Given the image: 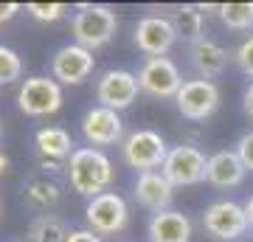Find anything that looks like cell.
Masks as SVG:
<instances>
[{"mask_svg": "<svg viewBox=\"0 0 253 242\" xmlns=\"http://www.w3.org/2000/svg\"><path fill=\"white\" fill-rule=\"evenodd\" d=\"M34 141H37V149L45 155V158H54V161L76 152V149H71L73 146L71 135L65 133V130H59V127H45V130H40V133L34 135Z\"/></svg>", "mask_w": 253, "mask_h": 242, "instance_id": "18", "label": "cell"}, {"mask_svg": "<svg viewBox=\"0 0 253 242\" xmlns=\"http://www.w3.org/2000/svg\"><path fill=\"white\" fill-rule=\"evenodd\" d=\"M245 166L239 161V155L231 152V149H222V152H214L208 158V178L214 186L219 189H231V186H239L245 178Z\"/></svg>", "mask_w": 253, "mask_h": 242, "instance_id": "16", "label": "cell"}, {"mask_svg": "<svg viewBox=\"0 0 253 242\" xmlns=\"http://www.w3.org/2000/svg\"><path fill=\"white\" fill-rule=\"evenodd\" d=\"M82 135L90 144H96V146H107V144L121 141L124 124H121L116 110L99 104V107H90L84 113V118H82Z\"/></svg>", "mask_w": 253, "mask_h": 242, "instance_id": "13", "label": "cell"}, {"mask_svg": "<svg viewBox=\"0 0 253 242\" xmlns=\"http://www.w3.org/2000/svg\"><path fill=\"white\" fill-rule=\"evenodd\" d=\"M23 194H26V203L31 208H51L56 206V200H59V186H56L51 178L45 175H40V178H31L23 189Z\"/></svg>", "mask_w": 253, "mask_h": 242, "instance_id": "19", "label": "cell"}, {"mask_svg": "<svg viewBox=\"0 0 253 242\" xmlns=\"http://www.w3.org/2000/svg\"><path fill=\"white\" fill-rule=\"evenodd\" d=\"M177 34H174V26L169 17H144L138 20L135 26V45L152 56H163L169 48L174 45Z\"/></svg>", "mask_w": 253, "mask_h": 242, "instance_id": "12", "label": "cell"}, {"mask_svg": "<svg viewBox=\"0 0 253 242\" xmlns=\"http://www.w3.org/2000/svg\"><path fill=\"white\" fill-rule=\"evenodd\" d=\"M138 90V76L129 71H107L104 76L99 79L96 85V99L101 101V107H110V110H124L135 101Z\"/></svg>", "mask_w": 253, "mask_h": 242, "instance_id": "10", "label": "cell"}, {"mask_svg": "<svg viewBox=\"0 0 253 242\" xmlns=\"http://www.w3.org/2000/svg\"><path fill=\"white\" fill-rule=\"evenodd\" d=\"M68 180L76 194L84 197H99L107 192V186L113 183V163L104 152L93 149V146H82L71 155L68 163Z\"/></svg>", "mask_w": 253, "mask_h": 242, "instance_id": "1", "label": "cell"}, {"mask_svg": "<svg viewBox=\"0 0 253 242\" xmlns=\"http://www.w3.org/2000/svg\"><path fill=\"white\" fill-rule=\"evenodd\" d=\"M121 152H124L126 166H132V169H138L144 175V172H155L158 166L163 169L169 149H166V141L155 130H135L124 141Z\"/></svg>", "mask_w": 253, "mask_h": 242, "instance_id": "3", "label": "cell"}, {"mask_svg": "<svg viewBox=\"0 0 253 242\" xmlns=\"http://www.w3.org/2000/svg\"><path fill=\"white\" fill-rule=\"evenodd\" d=\"M87 225L96 234H118L126 225V203L116 192H104L99 197H93L84 208Z\"/></svg>", "mask_w": 253, "mask_h": 242, "instance_id": "9", "label": "cell"}, {"mask_svg": "<svg viewBox=\"0 0 253 242\" xmlns=\"http://www.w3.org/2000/svg\"><path fill=\"white\" fill-rule=\"evenodd\" d=\"M138 85L144 93H149L155 99H169V96L180 93L183 79L177 65L169 56H152V59H146L141 73H138Z\"/></svg>", "mask_w": 253, "mask_h": 242, "instance_id": "8", "label": "cell"}, {"mask_svg": "<svg viewBox=\"0 0 253 242\" xmlns=\"http://www.w3.org/2000/svg\"><path fill=\"white\" fill-rule=\"evenodd\" d=\"M20 11V3H0V23H9Z\"/></svg>", "mask_w": 253, "mask_h": 242, "instance_id": "28", "label": "cell"}, {"mask_svg": "<svg viewBox=\"0 0 253 242\" xmlns=\"http://www.w3.org/2000/svg\"><path fill=\"white\" fill-rule=\"evenodd\" d=\"M6 166H9V158L0 152V178H3V172H6Z\"/></svg>", "mask_w": 253, "mask_h": 242, "instance_id": "31", "label": "cell"}, {"mask_svg": "<svg viewBox=\"0 0 253 242\" xmlns=\"http://www.w3.org/2000/svg\"><path fill=\"white\" fill-rule=\"evenodd\" d=\"M51 71H54V79L62 82V85H82L93 73V51L76 43L65 45L54 54Z\"/></svg>", "mask_w": 253, "mask_h": 242, "instance_id": "11", "label": "cell"}, {"mask_svg": "<svg viewBox=\"0 0 253 242\" xmlns=\"http://www.w3.org/2000/svg\"><path fill=\"white\" fill-rule=\"evenodd\" d=\"M68 228L59 217L54 214H42L37 217L31 228H28V242H65L68 240Z\"/></svg>", "mask_w": 253, "mask_h": 242, "instance_id": "21", "label": "cell"}, {"mask_svg": "<svg viewBox=\"0 0 253 242\" xmlns=\"http://www.w3.org/2000/svg\"><path fill=\"white\" fill-rule=\"evenodd\" d=\"M174 101H177V110L183 118L203 121V118L214 116V110L219 107V88L211 79H189L183 82Z\"/></svg>", "mask_w": 253, "mask_h": 242, "instance_id": "7", "label": "cell"}, {"mask_svg": "<svg viewBox=\"0 0 253 242\" xmlns=\"http://www.w3.org/2000/svg\"><path fill=\"white\" fill-rule=\"evenodd\" d=\"M219 9V20L234 31H245L253 28V3H222Z\"/></svg>", "mask_w": 253, "mask_h": 242, "instance_id": "22", "label": "cell"}, {"mask_svg": "<svg viewBox=\"0 0 253 242\" xmlns=\"http://www.w3.org/2000/svg\"><path fill=\"white\" fill-rule=\"evenodd\" d=\"M163 175L172 186H194L200 180L208 178V158L200 152L197 146H174L166 155V163H163Z\"/></svg>", "mask_w": 253, "mask_h": 242, "instance_id": "5", "label": "cell"}, {"mask_svg": "<svg viewBox=\"0 0 253 242\" xmlns=\"http://www.w3.org/2000/svg\"><path fill=\"white\" fill-rule=\"evenodd\" d=\"M65 242H101V237L90 228H79V231H71Z\"/></svg>", "mask_w": 253, "mask_h": 242, "instance_id": "27", "label": "cell"}, {"mask_svg": "<svg viewBox=\"0 0 253 242\" xmlns=\"http://www.w3.org/2000/svg\"><path fill=\"white\" fill-rule=\"evenodd\" d=\"M245 214H248V223H251V228H253V194H251V200L245 203Z\"/></svg>", "mask_w": 253, "mask_h": 242, "instance_id": "30", "label": "cell"}, {"mask_svg": "<svg viewBox=\"0 0 253 242\" xmlns=\"http://www.w3.org/2000/svg\"><path fill=\"white\" fill-rule=\"evenodd\" d=\"M23 73V59L14 48L9 45H0V85H11L20 79Z\"/></svg>", "mask_w": 253, "mask_h": 242, "instance_id": "23", "label": "cell"}, {"mask_svg": "<svg viewBox=\"0 0 253 242\" xmlns=\"http://www.w3.org/2000/svg\"><path fill=\"white\" fill-rule=\"evenodd\" d=\"M248 242H253V234H251V240H248Z\"/></svg>", "mask_w": 253, "mask_h": 242, "instance_id": "32", "label": "cell"}, {"mask_svg": "<svg viewBox=\"0 0 253 242\" xmlns=\"http://www.w3.org/2000/svg\"><path fill=\"white\" fill-rule=\"evenodd\" d=\"M203 228H206L214 240L222 242H234L242 240L251 223H248V214H245V206L239 203H231V200H219V203H211L203 214Z\"/></svg>", "mask_w": 253, "mask_h": 242, "instance_id": "4", "label": "cell"}, {"mask_svg": "<svg viewBox=\"0 0 253 242\" xmlns=\"http://www.w3.org/2000/svg\"><path fill=\"white\" fill-rule=\"evenodd\" d=\"M71 28L76 45L93 51V48H101L113 40L118 28V17L110 6H82V11L73 17Z\"/></svg>", "mask_w": 253, "mask_h": 242, "instance_id": "2", "label": "cell"}, {"mask_svg": "<svg viewBox=\"0 0 253 242\" xmlns=\"http://www.w3.org/2000/svg\"><path fill=\"white\" fill-rule=\"evenodd\" d=\"M65 3H26V11L40 23H54L65 14Z\"/></svg>", "mask_w": 253, "mask_h": 242, "instance_id": "24", "label": "cell"}, {"mask_svg": "<svg viewBox=\"0 0 253 242\" xmlns=\"http://www.w3.org/2000/svg\"><path fill=\"white\" fill-rule=\"evenodd\" d=\"M191 220L183 211H158L149 220V242H189Z\"/></svg>", "mask_w": 253, "mask_h": 242, "instance_id": "15", "label": "cell"}, {"mask_svg": "<svg viewBox=\"0 0 253 242\" xmlns=\"http://www.w3.org/2000/svg\"><path fill=\"white\" fill-rule=\"evenodd\" d=\"M135 200L149 211H169L174 200V186L166 180L163 172H144L135 180Z\"/></svg>", "mask_w": 253, "mask_h": 242, "instance_id": "14", "label": "cell"}, {"mask_svg": "<svg viewBox=\"0 0 253 242\" xmlns=\"http://www.w3.org/2000/svg\"><path fill=\"white\" fill-rule=\"evenodd\" d=\"M236 155H239V161H242L245 169L253 172V130L251 133H245L242 138H239V144H236Z\"/></svg>", "mask_w": 253, "mask_h": 242, "instance_id": "26", "label": "cell"}, {"mask_svg": "<svg viewBox=\"0 0 253 242\" xmlns=\"http://www.w3.org/2000/svg\"><path fill=\"white\" fill-rule=\"evenodd\" d=\"M191 65L197 68V73L203 79L219 76L228 65V51L222 45L211 43V40H200L197 45H191Z\"/></svg>", "mask_w": 253, "mask_h": 242, "instance_id": "17", "label": "cell"}, {"mask_svg": "<svg viewBox=\"0 0 253 242\" xmlns=\"http://www.w3.org/2000/svg\"><path fill=\"white\" fill-rule=\"evenodd\" d=\"M169 20H172L174 34L180 37V40H186V43H191V45H197L200 40H203V14H200L197 9L183 6V9H177Z\"/></svg>", "mask_w": 253, "mask_h": 242, "instance_id": "20", "label": "cell"}, {"mask_svg": "<svg viewBox=\"0 0 253 242\" xmlns=\"http://www.w3.org/2000/svg\"><path fill=\"white\" fill-rule=\"evenodd\" d=\"M17 104L26 116H51L62 107V88L56 79L31 76L20 85Z\"/></svg>", "mask_w": 253, "mask_h": 242, "instance_id": "6", "label": "cell"}, {"mask_svg": "<svg viewBox=\"0 0 253 242\" xmlns=\"http://www.w3.org/2000/svg\"><path fill=\"white\" fill-rule=\"evenodd\" d=\"M236 65H239V71L248 73V76H253V37H248L239 48H236Z\"/></svg>", "mask_w": 253, "mask_h": 242, "instance_id": "25", "label": "cell"}, {"mask_svg": "<svg viewBox=\"0 0 253 242\" xmlns=\"http://www.w3.org/2000/svg\"><path fill=\"white\" fill-rule=\"evenodd\" d=\"M242 110L245 116L253 121V85H248V90H245V99H242Z\"/></svg>", "mask_w": 253, "mask_h": 242, "instance_id": "29", "label": "cell"}, {"mask_svg": "<svg viewBox=\"0 0 253 242\" xmlns=\"http://www.w3.org/2000/svg\"><path fill=\"white\" fill-rule=\"evenodd\" d=\"M23 242H28V240H23Z\"/></svg>", "mask_w": 253, "mask_h": 242, "instance_id": "33", "label": "cell"}]
</instances>
